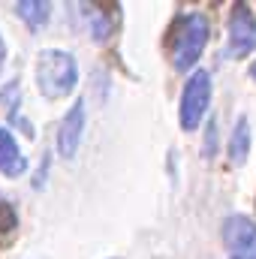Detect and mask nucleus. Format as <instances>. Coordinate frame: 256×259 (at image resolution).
<instances>
[{"label": "nucleus", "mask_w": 256, "mask_h": 259, "mask_svg": "<svg viewBox=\"0 0 256 259\" xmlns=\"http://www.w3.org/2000/svg\"><path fill=\"white\" fill-rule=\"evenodd\" d=\"M250 72H253V78H256V64H253V69H250Z\"/></svg>", "instance_id": "f8f14e48"}, {"label": "nucleus", "mask_w": 256, "mask_h": 259, "mask_svg": "<svg viewBox=\"0 0 256 259\" xmlns=\"http://www.w3.org/2000/svg\"><path fill=\"white\" fill-rule=\"evenodd\" d=\"M0 172L6 178H18L27 172V157L18 151V142L6 127H0Z\"/></svg>", "instance_id": "0eeeda50"}, {"label": "nucleus", "mask_w": 256, "mask_h": 259, "mask_svg": "<svg viewBox=\"0 0 256 259\" xmlns=\"http://www.w3.org/2000/svg\"><path fill=\"white\" fill-rule=\"evenodd\" d=\"M223 241L232 259H256V223L244 214L223 220Z\"/></svg>", "instance_id": "39448f33"}, {"label": "nucleus", "mask_w": 256, "mask_h": 259, "mask_svg": "<svg viewBox=\"0 0 256 259\" xmlns=\"http://www.w3.org/2000/svg\"><path fill=\"white\" fill-rule=\"evenodd\" d=\"M15 12H18V18H21L30 30H39V27L49 24L52 6H49L46 0H21V3H15Z\"/></svg>", "instance_id": "1a4fd4ad"}, {"label": "nucleus", "mask_w": 256, "mask_h": 259, "mask_svg": "<svg viewBox=\"0 0 256 259\" xmlns=\"http://www.w3.org/2000/svg\"><path fill=\"white\" fill-rule=\"evenodd\" d=\"M15 223H18V217H15V211H12V205H9V202H0V232L15 229Z\"/></svg>", "instance_id": "9d476101"}, {"label": "nucleus", "mask_w": 256, "mask_h": 259, "mask_svg": "<svg viewBox=\"0 0 256 259\" xmlns=\"http://www.w3.org/2000/svg\"><path fill=\"white\" fill-rule=\"evenodd\" d=\"M208 36H211V21L205 12H184L175 27H172V39H169V52H172V66L178 72L190 69L205 46H208Z\"/></svg>", "instance_id": "f257e3e1"}, {"label": "nucleus", "mask_w": 256, "mask_h": 259, "mask_svg": "<svg viewBox=\"0 0 256 259\" xmlns=\"http://www.w3.org/2000/svg\"><path fill=\"white\" fill-rule=\"evenodd\" d=\"M78 84V66L69 52L46 49L36 58V88L46 100H61Z\"/></svg>", "instance_id": "f03ea898"}, {"label": "nucleus", "mask_w": 256, "mask_h": 259, "mask_svg": "<svg viewBox=\"0 0 256 259\" xmlns=\"http://www.w3.org/2000/svg\"><path fill=\"white\" fill-rule=\"evenodd\" d=\"M208 103H211V72L196 69L187 78L184 91H181V118L178 121H181V127L187 130V133L202 124Z\"/></svg>", "instance_id": "7ed1b4c3"}, {"label": "nucleus", "mask_w": 256, "mask_h": 259, "mask_svg": "<svg viewBox=\"0 0 256 259\" xmlns=\"http://www.w3.org/2000/svg\"><path fill=\"white\" fill-rule=\"evenodd\" d=\"M3 64H6V42H3V36H0V72H3Z\"/></svg>", "instance_id": "9b49d317"}, {"label": "nucleus", "mask_w": 256, "mask_h": 259, "mask_svg": "<svg viewBox=\"0 0 256 259\" xmlns=\"http://www.w3.org/2000/svg\"><path fill=\"white\" fill-rule=\"evenodd\" d=\"M247 154H250V121L241 115V118L235 121L232 139H229V160H232L235 166H244Z\"/></svg>", "instance_id": "6e6552de"}, {"label": "nucleus", "mask_w": 256, "mask_h": 259, "mask_svg": "<svg viewBox=\"0 0 256 259\" xmlns=\"http://www.w3.org/2000/svg\"><path fill=\"white\" fill-rule=\"evenodd\" d=\"M256 49V15L250 12L247 3H235L229 15V46L226 55L241 61Z\"/></svg>", "instance_id": "20e7f679"}, {"label": "nucleus", "mask_w": 256, "mask_h": 259, "mask_svg": "<svg viewBox=\"0 0 256 259\" xmlns=\"http://www.w3.org/2000/svg\"><path fill=\"white\" fill-rule=\"evenodd\" d=\"M81 133H84V100H75V103L66 109L64 121H61V127H58V154H61V157H72V154L78 151Z\"/></svg>", "instance_id": "423d86ee"}]
</instances>
